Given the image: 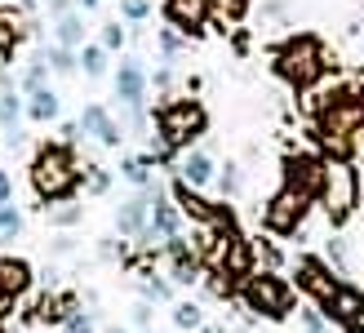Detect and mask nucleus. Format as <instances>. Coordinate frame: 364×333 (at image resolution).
Instances as JSON below:
<instances>
[{"label": "nucleus", "mask_w": 364, "mask_h": 333, "mask_svg": "<svg viewBox=\"0 0 364 333\" xmlns=\"http://www.w3.org/2000/svg\"><path fill=\"white\" fill-rule=\"evenodd\" d=\"M80 129H85V134H94L102 147H120V142H124V129L116 125L112 111L98 107V102H89V107L80 111Z\"/></svg>", "instance_id": "2eb2a0df"}, {"label": "nucleus", "mask_w": 364, "mask_h": 333, "mask_svg": "<svg viewBox=\"0 0 364 333\" xmlns=\"http://www.w3.org/2000/svg\"><path fill=\"white\" fill-rule=\"evenodd\" d=\"M205 333H227V329L223 324H205Z\"/></svg>", "instance_id": "49530a36"}, {"label": "nucleus", "mask_w": 364, "mask_h": 333, "mask_svg": "<svg viewBox=\"0 0 364 333\" xmlns=\"http://www.w3.org/2000/svg\"><path fill=\"white\" fill-rule=\"evenodd\" d=\"M49 14H53V18H63V14H71V0H49Z\"/></svg>", "instance_id": "79ce46f5"}, {"label": "nucleus", "mask_w": 364, "mask_h": 333, "mask_svg": "<svg viewBox=\"0 0 364 333\" xmlns=\"http://www.w3.org/2000/svg\"><path fill=\"white\" fill-rule=\"evenodd\" d=\"M173 200H178V205L187 209L196 222H205V218H209V209H213L209 200H200V196H196V187H191V182H182V178L173 182Z\"/></svg>", "instance_id": "4be33fe9"}, {"label": "nucleus", "mask_w": 364, "mask_h": 333, "mask_svg": "<svg viewBox=\"0 0 364 333\" xmlns=\"http://www.w3.org/2000/svg\"><path fill=\"white\" fill-rule=\"evenodd\" d=\"M213 0H165V18L169 27H178L182 36H200V27L209 23Z\"/></svg>", "instance_id": "9b49d317"}, {"label": "nucleus", "mask_w": 364, "mask_h": 333, "mask_svg": "<svg viewBox=\"0 0 364 333\" xmlns=\"http://www.w3.org/2000/svg\"><path fill=\"white\" fill-rule=\"evenodd\" d=\"M160 49H165V58H178V53H182V36H178V27H173V31H160Z\"/></svg>", "instance_id": "72a5a7b5"}, {"label": "nucleus", "mask_w": 364, "mask_h": 333, "mask_svg": "<svg viewBox=\"0 0 364 333\" xmlns=\"http://www.w3.org/2000/svg\"><path fill=\"white\" fill-rule=\"evenodd\" d=\"M173 324L178 329H200V324H205V311H200L196 302H178L173 307Z\"/></svg>", "instance_id": "bb28decb"}, {"label": "nucleus", "mask_w": 364, "mask_h": 333, "mask_svg": "<svg viewBox=\"0 0 364 333\" xmlns=\"http://www.w3.org/2000/svg\"><path fill=\"white\" fill-rule=\"evenodd\" d=\"M80 164H76V156H71V147L67 142H45L41 152H36V160H31V187H36V196L45 200H67L71 191L80 187Z\"/></svg>", "instance_id": "f257e3e1"}, {"label": "nucleus", "mask_w": 364, "mask_h": 333, "mask_svg": "<svg viewBox=\"0 0 364 333\" xmlns=\"http://www.w3.org/2000/svg\"><path fill=\"white\" fill-rule=\"evenodd\" d=\"M240 298H245V307L253 316H262V320L294 316V289H289L276 271H253L245 280V289H240Z\"/></svg>", "instance_id": "20e7f679"}, {"label": "nucleus", "mask_w": 364, "mask_h": 333, "mask_svg": "<svg viewBox=\"0 0 364 333\" xmlns=\"http://www.w3.org/2000/svg\"><path fill=\"white\" fill-rule=\"evenodd\" d=\"M14 302H18L14 293H9V289H0V324H5V320L14 316Z\"/></svg>", "instance_id": "e433bc0d"}, {"label": "nucleus", "mask_w": 364, "mask_h": 333, "mask_svg": "<svg viewBox=\"0 0 364 333\" xmlns=\"http://www.w3.org/2000/svg\"><path fill=\"white\" fill-rule=\"evenodd\" d=\"M218 187H223V196H235V191L245 187V182H240V169H235V164H227V169L218 174Z\"/></svg>", "instance_id": "c756f323"}, {"label": "nucleus", "mask_w": 364, "mask_h": 333, "mask_svg": "<svg viewBox=\"0 0 364 333\" xmlns=\"http://www.w3.org/2000/svg\"><path fill=\"white\" fill-rule=\"evenodd\" d=\"M169 293H173V289H169L165 280H147V285H142V298H147V302H165Z\"/></svg>", "instance_id": "473e14b6"}, {"label": "nucleus", "mask_w": 364, "mask_h": 333, "mask_svg": "<svg viewBox=\"0 0 364 333\" xmlns=\"http://www.w3.org/2000/svg\"><path fill=\"white\" fill-rule=\"evenodd\" d=\"M41 58L49 63V71H58V76H71V71H76V63H80L67 45H49V49H41Z\"/></svg>", "instance_id": "5701e85b"}, {"label": "nucleus", "mask_w": 364, "mask_h": 333, "mask_svg": "<svg viewBox=\"0 0 364 333\" xmlns=\"http://www.w3.org/2000/svg\"><path fill=\"white\" fill-rule=\"evenodd\" d=\"M142 236H147V245H156V236H160V240H169V236H182V218H178V209L169 205L165 196H160L156 205H151V227L142 231Z\"/></svg>", "instance_id": "a211bd4d"}, {"label": "nucleus", "mask_w": 364, "mask_h": 333, "mask_svg": "<svg viewBox=\"0 0 364 333\" xmlns=\"http://www.w3.org/2000/svg\"><path fill=\"white\" fill-rule=\"evenodd\" d=\"M58 134H63V142H76V138H80V120H67Z\"/></svg>", "instance_id": "a19ab883"}, {"label": "nucleus", "mask_w": 364, "mask_h": 333, "mask_svg": "<svg viewBox=\"0 0 364 333\" xmlns=\"http://www.w3.org/2000/svg\"><path fill=\"white\" fill-rule=\"evenodd\" d=\"M276 71L294 85V89H311L324 76V49L316 36H294L280 53H276Z\"/></svg>", "instance_id": "39448f33"}, {"label": "nucleus", "mask_w": 364, "mask_h": 333, "mask_svg": "<svg viewBox=\"0 0 364 333\" xmlns=\"http://www.w3.org/2000/svg\"><path fill=\"white\" fill-rule=\"evenodd\" d=\"M76 5H80V9H98V0H76Z\"/></svg>", "instance_id": "a18cd8bd"}, {"label": "nucleus", "mask_w": 364, "mask_h": 333, "mask_svg": "<svg viewBox=\"0 0 364 333\" xmlns=\"http://www.w3.org/2000/svg\"><path fill=\"white\" fill-rule=\"evenodd\" d=\"M14 236H23V213L9 200V205H0V240H14Z\"/></svg>", "instance_id": "a878e982"}, {"label": "nucleus", "mask_w": 364, "mask_h": 333, "mask_svg": "<svg viewBox=\"0 0 364 333\" xmlns=\"http://www.w3.org/2000/svg\"><path fill=\"white\" fill-rule=\"evenodd\" d=\"M218 271L231 275V280H249L253 275V249H249V240L240 231L223 240V249H218Z\"/></svg>", "instance_id": "f8f14e48"}, {"label": "nucleus", "mask_w": 364, "mask_h": 333, "mask_svg": "<svg viewBox=\"0 0 364 333\" xmlns=\"http://www.w3.org/2000/svg\"><path fill=\"white\" fill-rule=\"evenodd\" d=\"M116 98L120 107H142L147 102V71H142V58H124L116 71Z\"/></svg>", "instance_id": "4468645a"}, {"label": "nucleus", "mask_w": 364, "mask_h": 333, "mask_svg": "<svg viewBox=\"0 0 364 333\" xmlns=\"http://www.w3.org/2000/svg\"><path fill=\"white\" fill-rule=\"evenodd\" d=\"M85 187L94 191V196H102L107 187H112V174H107V169H98V164H89V169H85Z\"/></svg>", "instance_id": "c85d7f7f"}, {"label": "nucleus", "mask_w": 364, "mask_h": 333, "mask_svg": "<svg viewBox=\"0 0 364 333\" xmlns=\"http://www.w3.org/2000/svg\"><path fill=\"white\" fill-rule=\"evenodd\" d=\"M9 200H14V178L0 169V205H9Z\"/></svg>", "instance_id": "ea45409f"}, {"label": "nucleus", "mask_w": 364, "mask_h": 333, "mask_svg": "<svg viewBox=\"0 0 364 333\" xmlns=\"http://www.w3.org/2000/svg\"><path fill=\"white\" fill-rule=\"evenodd\" d=\"M284 187H294L302 196H320L324 187V160H316L311 152H298V156H289L284 160Z\"/></svg>", "instance_id": "1a4fd4ad"}, {"label": "nucleus", "mask_w": 364, "mask_h": 333, "mask_svg": "<svg viewBox=\"0 0 364 333\" xmlns=\"http://www.w3.org/2000/svg\"><path fill=\"white\" fill-rule=\"evenodd\" d=\"M324 316L338 320V324H347L351 333H360V324H364V289H355V285H338L333 302L324 307Z\"/></svg>", "instance_id": "ddd939ff"}, {"label": "nucleus", "mask_w": 364, "mask_h": 333, "mask_svg": "<svg viewBox=\"0 0 364 333\" xmlns=\"http://www.w3.org/2000/svg\"><path fill=\"white\" fill-rule=\"evenodd\" d=\"M360 125H364V98H355L351 89H338V94L324 98V107H320V142L329 147L338 160H347Z\"/></svg>", "instance_id": "f03ea898"}, {"label": "nucleus", "mask_w": 364, "mask_h": 333, "mask_svg": "<svg viewBox=\"0 0 364 333\" xmlns=\"http://www.w3.org/2000/svg\"><path fill=\"white\" fill-rule=\"evenodd\" d=\"M302 329L306 333H324V320L316 316V311H302Z\"/></svg>", "instance_id": "58836bf2"}, {"label": "nucleus", "mask_w": 364, "mask_h": 333, "mask_svg": "<svg viewBox=\"0 0 364 333\" xmlns=\"http://www.w3.org/2000/svg\"><path fill=\"white\" fill-rule=\"evenodd\" d=\"M98 45H102L107 53H112V49H120V45H124V27H120V23H107V27H102V41H98Z\"/></svg>", "instance_id": "7c9ffc66"}, {"label": "nucleus", "mask_w": 364, "mask_h": 333, "mask_svg": "<svg viewBox=\"0 0 364 333\" xmlns=\"http://www.w3.org/2000/svg\"><path fill=\"white\" fill-rule=\"evenodd\" d=\"M169 85H173V76H169V67H160V71H156V89H169Z\"/></svg>", "instance_id": "c03bdc74"}, {"label": "nucleus", "mask_w": 364, "mask_h": 333, "mask_svg": "<svg viewBox=\"0 0 364 333\" xmlns=\"http://www.w3.org/2000/svg\"><path fill=\"white\" fill-rule=\"evenodd\" d=\"M36 285V271H31V263L27 258H0V289H9L14 298H23V293Z\"/></svg>", "instance_id": "f3484780"}, {"label": "nucleus", "mask_w": 364, "mask_h": 333, "mask_svg": "<svg viewBox=\"0 0 364 333\" xmlns=\"http://www.w3.org/2000/svg\"><path fill=\"white\" fill-rule=\"evenodd\" d=\"M156 129H160V142L173 147V152H187L196 138H205L209 129V111L200 107L196 98H173L156 111Z\"/></svg>", "instance_id": "7ed1b4c3"}, {"label": "nucleus", "mask_w": 364, "mask_h": 333, "mask_svg": "<svg viewBox=\"0 0 364 333\" xmlns=\"http://www.w3.org/2000/svg\"><path fill=\"white\" fill-rule=\"evenodd\" d=\"M80 67H85V76H102L107 71V49L102 45H80Z\"/></svg>", "instance_id": "b1692460"}, {"label": "nucleus", "mask_w": 364, "mask_h": 333, "mask_svg": "<svg viewBox=\"0 0 364 333\" xmlns=\"http://www.w3.org/2000/svg\"><path fill=\"white\" fill-rule=\"evenodd\" d=\"M53 41L58 45H67V49H80L85 45V18L71 9V14H63L58 23H53Z\"/></svg>", "instance_id": "aec40b11"}, {"label": "nucleus", "mask_w": 364, "mask_h": 333, "mask_svg": "<svg viewBox=\"0 0 364 333\" xmlns=\"http://www.w3.org/2000/svg\"><path fill=\"white\" fill-rule=\"evenodd\" d=\"M98 253L107 258V263H116V240H102V245H98Z\"/></svg>", "instance_id": "37998d69"}, {"label": "nucleus", "mask_w": 364, "mask_h": 333, "mask_svg": "<svg viewBox=\"0 0 364 333\" xmlns=\"http://www.w3.org/2000/svg\"><path fill=\"white\" fill-rule=\"evenodd\" d=\"M0 333H5V324H0Z\"/></svg>", "instance_id": "09e8293b"}, {"label": "nucleus", "mask_w": 364, "mask_h": 333, "mask_svg": "<svg viewBox=\"0 0 364 333\" xmlns=\"http://www.w3.org/2000/svg\"><path fill=\"white\" fill-rule=\"evenodd\" d=\"M156 200H160V182H147V187H138V196L120 200V209H116L120 236H142V231H147V213H151Z\"/></svg>", "instance_id": "6e6552de"}, {"label": "nucleus", "mask_w": 364, "mask_h": 333, "mask_svg": "<svg viewBox=\"0 0 364 333\" xmlns=\"http://www.w3.org/2000/svg\"><path fill=\"white\" fill-rule=\"evenodd\" d=\"M134 324H138V329L151 324V302H138V307H134Z\"/></svg>", "instance_id": "4c0bfd02"}, {"label": "nucleus", "mask_w": 364, "mask_h": 333, "mask_svg": "<svg viewBox=\"0 0 364 333\" xmlns=\"http://www.w3.org/2000/svg\"><path fill=\"white\" fill-rule=\"evenodd\" d=\"M298 285L311 293L320 307H329V302H333V293H338V280L329 275V267H324L320 258H306V253L298 258Z\"/></svg>", "instance_id": "9d476101"}, {"label": "nucleus", "mask_w": 364, "mask_h": 333, "mask_svg": "<svg viewBox=\"0 0 364 333\" xmlns=\"http://www.w3.org/2000/svg\"><path fill=\"white\" fill-rule=\"evenodd\" d=\"M320 196H324V209H329V218L333 222H342L351 209H355V200H360V182H355V169L347 160H324V187H320Z\"/></svg>", "instance_id": "423d86ee"}, {"label": "nucleus", "mask_w": 364, "mask_h": 333, "mask_svg": "<svg viewBox=\"0 0 364 333\" xmlns=\"http://www.w3.org/2000/svg\"><path fill=\"white\" fill-rule=\"evenodd\" d=\"M120 9H124V18H147V0H120Z\"/></svg>", "instance_id": "c9c22d12"}, {"label": "nucleus", "mask_w": 364, "mask_h": 333, "mask_svg": "<svg viewBox=\"0 0 364 333\" xmlns=\"http://www.w3.org/2000/svg\"><path fill=\"white\" fill-rule=\"evenodd\" d=\"M306 209H311V196H302L294 187H280L276 196L262 205V227L271 236H294L302 222H306Z\"/></svg>", "instance_id": "0eeeda50"}, {"label": "nucleus", "mask_w": 364, "mask_h": 333, "mask_svg": "<svg viewBox=\"0 0 364 333\" xmlns=\"http://www.w3.org/2000/svg\"><path fill=\"white\" fill-rule=\"evenodd\" d=\"M18 36H23V31H18V23H14V14H9V9H0V63H5L9 53H14V45H18Z\"/></svg>", "instance_id": "393cba45"}, {"label": "nucleus", "mask_w": 364, "mask_h": 333, "mask_svg": "<svg viewBox=\"0 0 364 333\" xmlns=\"http://www.w3.org/2000/svg\"><path fill=\"white\" fill-rule=\"evenodd\" d=\"M218 9H223V27H227V18L235 23V18H245V9H249V0H213Z\"/></svg>", "instance_id": "2f4dec72"}, {"label": "nucleus", "mask_w": 364, "mask_h": 333, "mask_svg": "<svg viewBox=\"0 0 364 333\" xmlns=\"http://www.w3.org/2000/svg\"><path fill=\"white\" fill-rule=\"evenodd\" d=\"M107 333H124V329H107Z\"/></svg>", "instance_id": "de8ad7c7"}, {"label": "nucleus", "mask_w": 364, "mask_h": 333, "mask_svg": "<svg viewBox=\"0 0 364 333\" xmlns=\"http://www.w3.org/2000/svg\"><path fill=\"white\" fill-rule=\"evenodd\" d=\"M120 174L129 178L134 187H147V182H151V160H147V156H142V160H124V164H120Z\"/></svg>", "instance_id": "cd10ccee"}, {"label": "nucleus", "mask_w": 364, "mask_h": 333, "mask_svg": "<svg viewBox=\"0 0 364 333\" xmlns=\"http://www.w3.org/2000/svg\"><path fill=\"white\" fill-rule=\"evenodd\" d=\"M67 333H94V316H85V311H71V316H67Z\"/></svg>", "instance_id": "f704fd0d"}, {"label": "nucleus", "mask_w": 364, "mask_h": 333, "mask_svg": "<svg viewBox=\"0 0 364 333\" xmlns=\"http://www.w3.org/2000/svg\"><path fill=\"white\" fill-rule=\"evenodd\" d=\"M45 218H49V227H58V231H67V227H76V222L85 218V209L76 205V200H49L45 205Z\"/></svg>", "instance_id": "412c9836"}, {"label": "nucleus", "mask_w": 364, "mask_h": 333, "mask_svg": "<svg viewBox=\"0 0 364 333\" xmlns=\"http://www.w3.org/2000/svg\"><path fill=\"white\" fill-rule=\"evenodd\" d=\"M178 178H182V182H191V187H209V182L218 178L213 156H209V152H200V147H196V152L187 147V152H182V160H178Z\"/></svg>", "instance_id": "dca6fc26"}, {"label": "nucleus", "mask_w": 364, "mask_h": 333, "mask_svg": "<svg viewBox=\"0 0 364 333\" xmlns=\"http://www.w3.org/2000/svg\"><path fill=\"white\" fill-rule=\"evenodd\" d=\"M58 111H63V98L53 94L49 85H41V89H31V94H27V116H31L36 125H49V120H58Z\"/></svg>", "instance_id": "6ab92c4d"}]
</instances>
